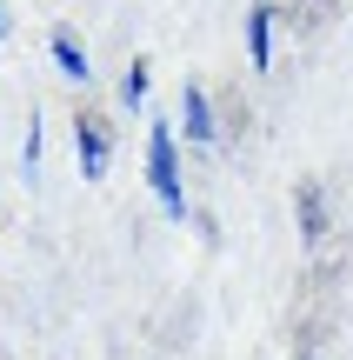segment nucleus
Returning <instances> with one entry per match:
<instances>
[{
  "mask_svg": "<svg viewBox=\"0 0 353 360\" xmlns=\"http://www.w3.org/2000/svg\"><path fill=\"white\" fill-rule=\"evenodd\" d=\"M147 174H154V193L173 220L187 214V193H180V154H173V127H154L147 134Z\"/></svg>",
  "mask_w": 353,
  "mask_h": 360,
  "instance_id": "1",
  "label": "nucleus"
},
{
  "mask_svg": "<svg viewBox=\"0 0 353 360\" xmlns=\"http://www.w3.org/2000/svg\"><path fill=\"white\" fill-rule=\"evenodd\" d=\"M180 120H187V134H194L200 147L220 134V127H213V101H207V87H187V94H180Z\"/></svg>",
  "mask_w": 353,
  "mask_h": 360,
  "instance_id": "3",
  "label": "nucleus"
},
{
  "mask_svg": "<svg viewBox=\"0 0 353 360\" xmlns=\"http://www.w3.org/2000/svg\"><path fill=\"white\" fill-rule=\"evenodd\" d=\"M74 147H80V174L107 180V167H114V120L107 114H80L74 120Z\"/></svg>",
  "mask_w": 353,
  "mask_h": 360,
  "instance_id": "2",
  "label": "nucleus"
},
{
  "mask_svg": "<svg viewBox=\"0 0 353 360\" xmlns=\"http://www.w3.org/2000/svg\"><path fill=\"white\" fill-rule=\"evenodd\" d=\"M300 220H307V240L327 233V207H320V187H300Z\"/></svg>",
  "mask_w": 353,
  "mask_h": 360,
  "instance_id": "6",
  "label": "nucleus"
},
{
  "mask_svg": "<svg viewBox=\"0 0 353 360\" xmlns=\"http://www.w3.org/2000/svg\"><path fill=\"white\" fill-rule=\"evenodd\" d=\"M53 67H60L67 80H93V67H87V53H80L74 34H53Z\"/></svg>",
  "mask_w": 353,
  "mask_h": 360,
  "instance_id": "5",
  "label": "nucleus"
},
{
  "mask_svg": "<svg viewBox=\"0 0 353 360\" xmlns=\"http://www.w3.org/2000/svg\"><path fill=\"white\" fill-rule=\"evenodd\" d=\"M247 47H253V67L274 60V7H253L247 13Z\"/></svg>",
  "mask_w": 353,
  "mask_h": 360,
  "instance_id": "4",
  "label": "nucleus"
},
{
  "mask_svg": "<svg viewBox=\"0 0 353 360\" xmlns=\"http://www.w3.org/2000/svg\"><path fill=\"white\" fill-rule=\"evenodd\" d=\"M147 87H154V74H147V60H133V67H127V80H120V101L140 107V101H147Z\"/></svg>",
  "mask_w": 353,
  "mask_h": 360,
  "instance_id": "7",
  "label": "nucleus"
},
{
  "mask_svg": "<svg viewBox=\"0 0 353 360\" xmlns=\"http://www.w3.org/2000/svg\"><path fill=\"white\" fill-rule=\"evenodd\" d=\"M0 34H7V20H0Z\"/></svg>",
  "mask_w": 353,
  "mask_h": 360,
  "instance_id": "8",
  "label": "nucleus"
}]
</instances>
